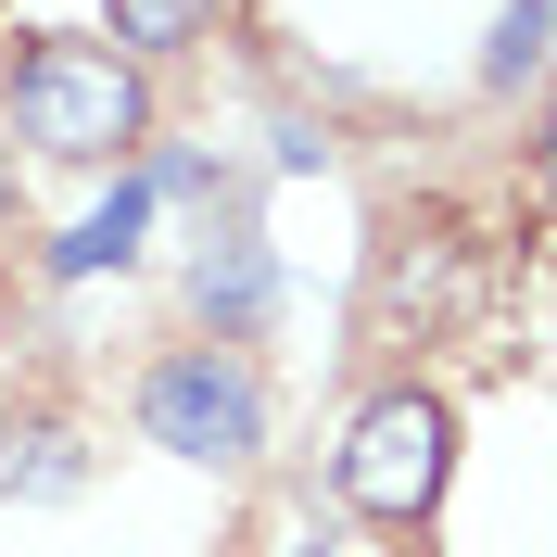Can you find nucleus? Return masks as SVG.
<instances>
[{
	"mask_svg": "<svg viewBox=\"0 0 557 557\" xmlns=\"http://www.w3.org/2000/svg\"><path fill=\"white\" fill-rule=\"evenodd\" d=\"M13 127L38 152H64V165H114L152 139V89H139L127 51L102 38H26V64H13Z\"/></svg>",
	"mask_w": 557,
	"mask_h": 557,
	"instance_id": "obj_1",
	"label": "nucleus"
},
{
	"mask_svg": "<svg viewBox=\"0 0 557 557\" xmlns=\"http://www.w3.org/2000/svg\"><path fill=\"white\" fill-rule=\"evenodd\" d=\"M444 469H456V418H444V393H381V406L343 431V507L355 520H431V494H444Z\"/></svg>",
	"mask_w": 557,
	"mask_h": 557,
	"instance_id": "obj_2",
	"label": "nucleus"
},
{
	"mask_svg": "<svg viewBox=\"0 0 557 557\" xmlns=\"http://www.w3.org/2000/svg\"><path fill=\"white\" fill-rule=\"evenodd\" d=\"M139 431L165 456H203V469H242L267 444V393H253L242 355H165L152 381H139Z\"/></svg>",
	"mask_w": 557,
	"mask_h": 557,
	"instance_id": "obj_3",
	"label": "nucleus"
},
{
	"mask_svg": "<svg viewBox=\"0 0 557 557\" xmlns=\"http://www.w3.org/2000/svg\"><path fill=\"white\" fill-rule=\"evenodd\" d=\"M190 305L242 343V330H267V305H278V267H267V242L253 228H215L203 242V267H190Z\"/></svg>",
	"mask_w": 557,
	"mask_h": 557,
	"instance_id": "obj_4",
	"label": "nucleus"
},
{
	"mask_svg": "<svg viewBox=\"0 0 557 557\" xmlns=\"http://www.w3.org/2000/svg\"><path fill=\"white\" fill-rule=\"evenodd\" d=\"M139 228H152V177H114V203L76 215L64 242H51V267H64V278H102V267H127V253H139Z\"/></svg>",
	"mask_w": 557,
	"mask_h": 557,
	"instance_id": "obj_5",
	"label": "nucleus"
},
{
	"mask_svg": "<svg viewBox=\"0 0 557 557\" xmlns=\"http://www.w3.org/2000/svg\"><path fill=\"white\" fill-rule=\"evenodd\" d=\"M203 13L215 0H114V51H190V38H203Z\"/></svg>",
	"mask_w": 557,
	"mask_h": 557,
	"instance_id": "obj_6",
	"label": "nucleus"
},
{
	"mask_svg": "<svg viewBox=\"0 0 557 557\" xmlns=\"http://www.w3.org/2000/svg\"><path fill=\"white\" fill-rule=\"evenodd\" d=\"M76 431H26V444H0V494H76Z\"/></svg>",
	"mask_w": 557,
	"mask_h": 557,
	"instance_id": "obj_7",
	"label": "nucleus"
},
{
	"mask_svg": "<svg viewBox=\"0 0 557 557\" xmlns=\"http://www.w3.org/2000/svg\"><path fill=\"white\" fill-rule=\"evenodd\" d=\"M545 51H557L545 0H507V13H494V51H482V76H494V89H520V76L545 64Z\"/></svg>",
	"mask_w": 557,
	"mask_h": 557,
	"instance_id": "obj_8",
	"label": "nucleus"
},
{
	"mask_svg": "<svg viewBox=\"0 0 557 557\" xmlns=\"http://www.w3.org/2000/svg\"><path fill=\"white\" fill-rule=\"evenodd\" d=\"M545 177H557V114H545Z\"/></svg>",
	"mask_w": 557,
	"mask_h": 557,
	"instance_id": "obj_9",
	"label": "nucleus"
},
{
	"mask_svg": "<svg viewBox=\"0 0 557 557\" xmlns=\"http://www.w3.org/2000/svg\"><path fill=\"white\" fill-rule=\"evenodd\" d=\"M545 26H557V0H545Z\"/></svg>",
	"mask_w": 557,
	"mask_h": 557,
	"instance_id": "obj_10",
	"label": "nucleus"
},
{
	"mask_svg": "<svg viewBox=\"0 0 557 557\" xmlns=\"http://www.w3.org/2000/svg\"><path fill=\"white\" fill-rule=\"evenodd\" d=\"M305 557H330V545H305Z\"/></svg>",
	"mask_w": 557,
	"mask_h": 557,
	"instance_id": "obj_11",
	"label": "nucleus"
}]
</instances>
